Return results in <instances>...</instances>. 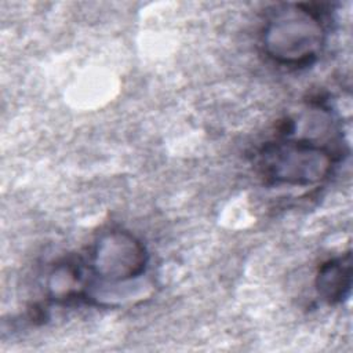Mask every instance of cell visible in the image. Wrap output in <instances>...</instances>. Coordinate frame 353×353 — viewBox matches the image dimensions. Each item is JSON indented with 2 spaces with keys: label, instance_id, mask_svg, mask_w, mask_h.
I'll return each mask as SVG.
<instances>
[{
  "label": "cell",
  "instance_id": "obj_1",
  "mask_svg": "<svg viewBox=\"0 0 353 353\" xmlns=\"http://www.w3.org/2000/svg\"><path fill=\"white\" fill-rule=\"evenodd\" d=\"M261 43L277 65L306 66L319 57L325 43L324 14L310 4H283L269 14Z\"/></svg>",
  "mask_w": 353,
  "mask_h": 353
},
{
  "label": "cell",
  "instance_id": "obj_2",
  "mask_svg": "<svg viewBox=\"0 0 353 353\" xmlns=\"http://www.w3.org/2000/svg\"><path fill=\"white\" fill-rule=\"evenodd\" d=\"M335 161V152L328 145L291 134L266 142L258 153L259 172L269 183L299 188L327 179Z\"/></svg>",
  "mask_w": 353,
  "mask_h": 353
},
{
  "label": "cell",
  "instance_id": "obj_3",
  "mask_svg": "<svg viewBox=\"0 0 353 353\" xmlns=\"http://www.w3.org/2000/svg\"><path fill=\"white\" fill-rule=\"evenodd\" d=\"M148 262L146 247L135 234L121 229H110L101 233L91 248L90 273L99 281V285L116 291L119 287H130L132 281L142 277Z\"/></svg>",
  "mask_w": 353,
  "mask_h": 353
},
{
  "label": "cell",
  "instance_id": "obj_4",
  "mask_svg": "<svg viewBox=\"0 0 353 353\" xmlns=\"http://www.w3.org/2000/svg\"><path fill=\"white\" fill-rule=\"evenodd\" d=\"M319 296L330 305L347 298L352 287V255L345 252L323 262L314 280Z\"/></svg>",
  "mask_w": 353,
  "mask_h": 353
},
{
  "label": "cell",
  "instance_id": "obj_5",
  "mask_svg": "<svg viewBox=\"0 0 353 353\" xmlns=\"http://www.w3.org/2000/svg\"><path fill=\"white\" fill-rule=\"evenodd\" d=\"M47 288L50 296L58 302L87 296L88 292L80 265L72 261H65L54 266L48 276Z\"/></svg>",
  "mask_w": 353,
  "mask_h": 353
}]
</instances>
